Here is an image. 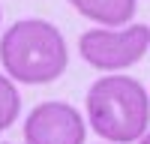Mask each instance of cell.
<instances>
[{"mask_svg":"<svg viewBox=\"0 0 150 144\" xmlns=\"http://www.w3.org/2000/svg\"><path fill=\"white\" fill-rule=\"evenodd\" d=\"M0 63L6 75L24 84H48L69 66L66 39L45 18H21L0 39Z\"/></svg>","mask_w":150,"mask_h":144,"instance_id":"cell-1","label":"cell"},{"mask_svg":"<svg viewBox=\"0 0 150 144\" xmlns=\"http://www.w3.org/2000/svg\"><path fill=\"white\" fill-rule=\"evenodd\" d=\"M87 120L111 144L141 141L150 126V99L141 81L129 75H102L87 90Z\"/></svg>","mask_w":150,"mask_h":144,"instance_id":"cell-2","label":"cell"},{"mask_svg":"<svg viewBox=\"0 0 150 144\" xmlns=\"http://www.w3.org/2000/svg\"><path fill=\"white\" fill-rule=\"evenodd\" d=\"M150 48V27L147 24H132L123 30H108V27H93L78 36V54L90 63L93 69L102 72H117L135 66Z\"/></svg>","mask_w":150,"mask_h":144,"instance_id":"cell-3","label":"cell"},{"mask_svg":"<svg viewBox=\"0 0 150 144\" xmlns=\"http://www.w3.org/2000/svg\"><path fill=\"white\" fill-rule=\"evenodd\" d=\"M87 126L78 108L69 102H39L30 108L24 120V141L27 144H84Z\"/></svg>","mask_w":150,"mask_h":144,"instance_id":"cell-4","label":"cell"},{"mask_svg":"<svg viewBox=\"0 0 150 144\" xmlns=\"http://www.w3.org/2000/svg\"><path fill=\"white\" fill-rule=\"evenodd\" d=\"M69 3L102 27H120L135 15V0H69Z\"/></svg>","mask_w":150,"mask_h":144,"instance_id":"cell-5","label":"cell"},{"mask_svg":"<svg viewBox=\"0 0 150 144\" xmlns=\"http://www.w3.org/2000/svg\"><path fill=\"white\" fill-rule=\"evenodd\" d=\"M21 114V96L9 75H0V132L9 129Z\"/></svg>","mask_w":150,"mask_h":144,"instance_id":"cell-6","label":"cell"},{"mask_svg":"<svg viewBox=\"0 0 150 144\" xmlns=\"http://www.w3.org/2000/svg\"><path fill=\"white\" fill-rule=\"evenodd\" d=\"M138 144H150V132H147V135H144V138H141Z\"/></svg>","mask_w":150,"mask_h":144,"instance_id":"cell-7","label":"cell"}]
</instances>
